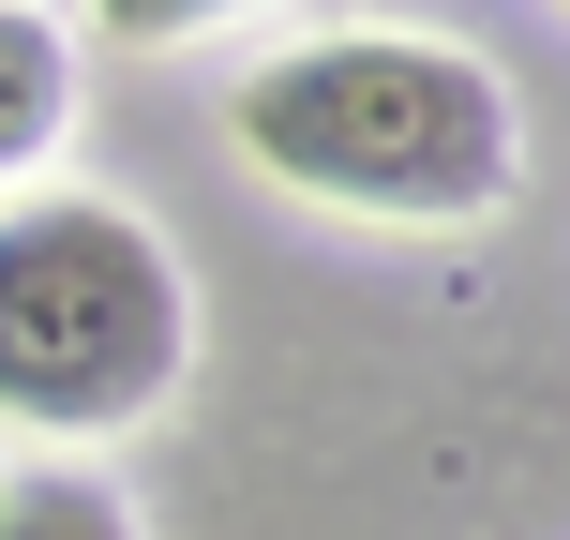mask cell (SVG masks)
Returning a JSON list of instances; mask_svg holds the SVG:
<instances>
[{"mask_svg":"<svg viewBox=\"0 0 570 540\" xmlns=\"http://www.w3.org/2000/svg\"><path fill=\"white\" fill-rule=\"evenodd\" d=\"M240 150L315 210L481 226L511 210V90L435 30H315L240 76Z\"/></svg>","mask_w":570,"mask_h":540,"instance_id":"6da1fadb","label":"cell"},{"mask_svg":"<svg viewBox=\"0 0 570 540\" xmlns=\"http://www.w3.org/2000/svg\"><path fill=\"white\" fill-rule=\"evenodd\" d=\"M180 256L106 196H16L0 210V421L30 435H120L180 391Z\"/></svg>","mask_w":570,"mask_h":540,"instance_id":"7a4b0ae2","label":"cell"},{"mask_svg":"<svg viewBox=\"0 0 570 540\" xmlns=\"http://www.w3.org/2000/svg\"><path fill=\"white\" fill-rule=\"evenodd\" d=\"M60 120H76V46H60L46 0H0V180L46 166Z\"/></svg>","mask_w":570,"mask_h":540,"instance_id":"3957f363","label":"cell"},{"mask_svg":"<svg viewBox=\"0 0 570 540\" xmlns=\"http://www.w3.org/2000/svg\"><path fill=\"white\" fill-rule=\"evenodd\" d=\"M0 540H136L120 526L106 481H76V465H30V481H0Z\"/></svg>","mask_w":570,"mask_h":540,"instance_id":"277c9868","label":"cell"},{"mask_svg":"<svg viewBox=\"0 0 570 540\" xmlns=\"http://www.w3.org/2000/svg\"><path fill=\"white\" fill-rule=\"evenodd\" d=\"M90 16H106L120 46H180V30H210V16H240V0H90Z\"/></svg>","mask_w":570,"mask_h":540,"instance_id":"5b68a950","label":"cell"}]
</instances>
